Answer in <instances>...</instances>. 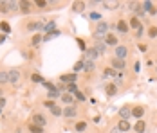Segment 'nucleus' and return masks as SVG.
<instances>
[{"mask_svg": "<svg viewBox=\"0 0 157 133\" xmlns=\"http://www.w3.org/2000/svg\"><path fill=\"white\" fill-rule=\"evenodd\" d=\"M20 77H22V72H20L18 68H11V70H7V83H11V85H18V83H20Z\"/></svg>", "mask_w": 157, "mask_h": 133, "instance_id": "obj_1", "label": "nucleus"}, {"mask_svg": "<svg viewBox=\"0 0 157 133\" xmlns=\"http://www.w3.org/2000/svg\"><path fill=\"white\" fill-rule=\"evenodd\" d=\"M125 67H126L125 59H117V58L110 59V68H114L116 72H117V70H125Z\"/></svg>", "mask_w": 157, "mask_h": 133, "instance_id": "obj_2", "label": "nucleus"}, {"mask_svg": "<svg viewBox=\"0 0 157 133\" xmlns=\"http://www.w3.org/2000/svg\"><path fill=\"white\" fill-rule=\"evenodd\" d=\"M33 124H36V126H40V128H44L45 124H47V119H45V115L44 113H34L31 119Z\"/></svg>", "mask_w": 157, "mask_h": 133, "instance_id": "obj_3", "label": "nucleus"}, {"mask_svg": "<svg viewBox=\"0 0 157 133\" xmlns=\"http://www.w3.org/2000/svg\"><path fill=\"white\" fill-rule=\"evenodd\" d=\"M62 115L65 119H74L76 115H78V110H76V106H65Z\"/></svg>", "mask_w": 157, "mask_h": 133, "instance_id": "obj_4", "label": "nucleus"}, {"mask_svg": "<svg viewBox=\"0 0 157 133\" xmlns=\"http://www.w3.org/2000/svg\"><path fill=\"white\" fill-rule=\"evenodd\" d=\"M105 45L107 47H117V36L116 34H112V32H107V36H105Z\"/></svg>", "mask_w": 157, "mask_h": 133, "instance_id": "obj_5", "label": "nucleus"}, {"mask_svg": "<svg viewBox=\"0 0 157 133\" xmlns=\"http://www.w3.org/2000/svg\"><path fill=\"white\" fill-rule=\"evenodd\" d=\"M126 54H128V47H125V45H117V47H116V56H114V58L125 59Z\"/></svg>", "mask_w": 157, "mask_h": 133, "instance_id": "obj_6", "label": "nucleus"}, {"mask_svg": "<svg viewBox=\"0 0 157 133\" xmlns=\"http://www.w3.org/2000/svg\"><path fill=\"white\" fill-rule=\"evenodd\" d=\"M76 79H78V76L74 74V72H71V74H62V76H60V81H62V83H67V85H71V83H76Z\"/></svg>", "mask_w": 157, "mask_h": 133, "instance_id": "obj_7", "label": "nucleus"}, {"mask_svg": "<svg viewBox=\"0 0 157 133\" xmlns=\"http://www.w3.org/2000/svg\"><path fill=\"white\" fill-rule=\"evenodd\" d=\"M130 115H132V108H130L128 104H125V106H121V108H119V117H121V119L128 120Z\"/></svg>", "mask_w": 157, "mask_h": 133, "instance_id": "obj_8", "label": "nucleus"}, {"mask_svg": "<svg viewBox=\"0 0 157 133\" xmlns=\"http://www.w3.org/2000/svg\"><path fill=\"white\" fill-rule=\"evenodd\" d=\"M130 128H132V126H130V120L121 119V120L117 122V130H119L121 133H128V131H130Z\"/></svg>", "mask_w": 157, "mask_h": 133, "instance_id": "obj_9", "label": "nucleus"}, {"mask_svg": "<svg viewBox=\"0 0 157 133\" xmlns=\"http://www.w3.org/2000/svg\"><path fill=\"white\" fill-rule=\"evenodd\" d=\"M116 29L119 31V32H123V34H126V32L130 31V27H128V22H126V20H117Z\"/></svg>", "mask_w": 157, "mask_h": 133, "instance_id": "obj_10", "label": "nucleus"}, {"mask_svg": "<svg viewBox=\"0 0 157 133\" xmlns=\"http://www.w3.org/2000/svg\"><path fill=\"white\" fill-rule=\"evenodd\" d=\"M105 94H107L109 97H114V95L117 94V85H116V83H109V85L105 87Z\"/></svg>", "mask_w": 157, "mask_h": 133, "instance_id": "obj_11", "label": "nucleus"}, {"mask_svg": "<svg viewBox=\"0 0 157 133\" xmlns=\"http://www.w3.org/2000/svg\"><path fill=\"white\" fill-rule=\"evenodd\" d=\"M62 103L67 104V106H76V103H74V95H72V94H63Z\"/></svg>", "mask_w": 157, "mask_h": 133, "instance_id": "obj_12", "label": "nucleus"}, {"mask_svg": "<svg viewBox=\"0 0 157 133\" xmlns=\"http://www.w3.org/2000/svg\"><path fill=\"white\" fill-rule=\"evenodd\" d=\"M134 131L136 133H144L146 131V122H144L143 119H139V120L134 124Z\"/></svg>", "mask_w": 157, "mask_h": 133, "instance_id": "obj_13", "label": "nucleus"}, {"mask_svg": "<svg viewBox=\"0 0 157 133\" xmlns=\"http://www.w3.org/2000/svg\"><path fill=\"white\" fill-rule=\"evenodd\" d=\"M144 115V106H134L132 108V117H136L137 120Z\"/></svg>", "mask_w": 157, "mask_h": 133, "instance_id": "obj_14", "label": "nucleus"}, {"mask_svg": "<svg viewBox=\"0 0 157 133\" xmlns=\"http://www.w3.org/2000/svg\"><path fill=\"white\" fill-rule=\"evenodd\" d=\"M83 70H85L87 74H92V72L96 70V63H94V61L85 59V63H83Z\"/></svg>", "mask_w": 157, "mask_h": 133, "instance_id": "obj_15", "label": "nucleus"}, {"mask_svg": "<svg viewBox=\"0 0 157 133\" xmlns=\"http://www.w3.org/2000/svg\"><path fill=\"white\" fill-rule=\"evenodd\" d=\"M94 50L101 56V54H105L107 52V45H105V42H94Z\"/></svg>", "mask_w": 157, "mask_h": 133, "instance_id": "obj_16", "label": "nucleus"}, {"mask_svg": "<svg viewBox=\"0 0 157 133\" xmlns=\"http://www.w3.org/2000/svg\"><path fill=\"white\" fill-rule=\"evenodd\" d=\"M143 24H141V20H139V18H137V16H132V18H130V24H128V27H130V29H139V27H141Z\"/></svg>", "mask_w": 157, "mask_h": 133, "instance_id": "obj_17", "label": "nucleus"}, {"mask_svg": "<svg viewBox=\"0 0 157 133\" xmlns=\"http://www.w3.org/2000/svg\"><path fill=\"white\" fill-rule=\"evenodd\" d=\"M31 2H27V0H22V2H18V9L20 11H24V13H29V9H31Z\"/></svg>", "mask_w": 157, "mask_h": 133, "instance_id": "obj_18", "label": "nucleus"}, {"mask_svg": "<svg viewBox=\"0 0 157 133\" xmlns=\"http://www.w3.org/2000/svg\"><path fill=\"white\" fill-rule=\"evenodd\" d=\"M85 56H87V59H89V61H96V58H98L99 54L96 52L94 47H92V49H87V50H85Z\"/></svg>", "mask_w": 157, "mask_h": 133, "instance_id": "obj_19", "label": "nucleus"}, {"mask_svg": "<svg viewBox=\"0 0 157 133\" xmlns=\"http://www.w3.org/2000/svg\"><path fill=\"white\" fill-rule=\"evenodd\" d=\"M85 6H87L85 2H74V4H72V11H74V13H81V11L85 9Z\"/></svg>", "mask_w": 157, "mask_h": 133, "instance_id": "obj_20", "label": "nucleus"}, {"mask_svg": "<svg viewBox=\"0 0 157 133\" xmlns=\"http://www.w3.org/2000/svg\"><path fill=\"white\" fill-rule=\"evenodd\" d=\"M54 27H56V22H54V20H51V22H47V24H45L44 32H45V34H49V32H52V31H54Z\"/></svg>", "mask_w": 157, "mask_h": 133, "instance_id": "obj_21", "label": "nucleus"}, {"mask_svg": "<svg viewBox=\"0 0 157 133\" xmlns=\"http://www.w3.org/2000/svg\"><path fill=\"white\" fill-rule=\"evenodd\" d=\"M74 130L78 133H83L85 130H87V122L85 120H79V122H76V126H74Z\"/></svg>", "mask_w": 157, "mask_h": 133, "instance_id": "obj_22", "label": "nucleus"}, {"mask_svg": "<svg viewBox=\"0 0 157 133\" xmlns=\"http://www.w3.org/2000/svg\"><path fill=\"white\" fill-rule=\"evenodd\" d=\"M60 34H62V31L58 29H54L52 31V32H49V34H45V36H44V42H47V40H52V38H56V36H60Z\"/></svg>", "mask_w": 157, "mask_h": 133, "instance_id": "obj_23", "label": "nucleus"}, {"mask_svg": "<svg viewBox=\"0 0 157 133\" xmlns=\"http://www.w3.org/2000/svg\"><path fill=\"white\" fill-rule=\"evenodd\" d=\"M27 128H29L31 133H44V128H40V126H36V124H33V122L27 124Z\"/></svg>", "mask_w": 157, "mask_h": 133, "instance_id": "obj_24", "label": "nucleus"}, {"mask_svg": "<svg viewBox=\"0 0 157 133\" xmlns=\"http://www.w3.org/2000/svg\"><path fill=\"white\" fill-rule=\"evenodd\" d=\"M107 9H117L119 7V2H101Z\"/></svg>", "mask_w": 157, "mask_h": 133, "instance_id": "obj_25", "label": "nucleus"}, {"mask_svg": "<svg viewBox=\"0 0 157 133\" xmlns=\"http://www.w3.org/2000/svg\"><path fill=\"white\" fill-rule=\"evenodd\" d=\"M42 40H44V36L42 34H36V36H33V40H31V43L36 47V45H40L42 43Z\"/></svg>", "mask_w": 157, "mask_h": 133, "instance_id": "obj_26", "label": "nucleus"}, {"mask_svg": "<svg viewBox=\"0 0 157 133\" xmlns=\"http://www.w3.org/2000/svg\"><path fill=\"white\" fill-rule=\"evenodd\" d=\"M47 97H49V101H52V99L60 97V90L56 88V90H52V92H49V94H47Z\"/></svg>", "mask_w": 157, "mask_h": 133, "instance_id": "obj_27", "label": "nucleus"}, {"mask_svg": "<svg viewBox=\"0 0 157 133\" xmlns=\"http://www.w3.org/2000/svg\"><path fill=\"white\" fill-rule=\"evenodd\" d=\"M51 113L54 115V117H60L63 113V108H58V106H54V108H51Z\"/></svg>", "mask_w": 157, "mask_h": 133, "instance_id": "obj_28", "label": "nucleus"}, {"mask_svg": "<svg viewBox=\"0 0 157 133\" xmlns=\"http://www.w3.org/2000/svg\"><path fill=\"white\" fill-rule=\"evenodd\" d=\"M0 13H9V6H7V2H6V0H2V2H0Z\"/></svg>", "mask_w": 157, "mask_h": 133, "instance_id": "obj_29", "label": "nucleus"}, {"mask_svg": "<svg viewBox=\"0 0 157 133\" xmlns=\"http://www.w3.org/2000/svg\"><path fill=\"white\" fill-rule=\"evenodd\" d=\"M6 83H7V72L0 70V87H2V85H6Z\"/></svg>", "mask_w": 157, "mask_h": 133, "instance_id": "obj_30", "label": "nucleus"}, {"mask_svg": "<svg viewBox=\"0 0 157 133\" xmlns=\"http://www.w3.org/2000/svg\"><path fill=\"white\" fill-rule=\"evenodd\" d=\"M148 36H150V38H157V27L155 25L148 27Z\"/></svg>", "mask_w": 157, "mask_h": 133, "instance_id": "obj_31", "label": "nucleus"}, {"mask_svg": "<svg viewBox=\"0 0 157 133\" xmlns=\"http://www.w3.org/2000/svg\"><path fill=\"white\" fill-rule=\"evenodd\" d=\"M7 6H9V13L18 11V2H7Z\"/></svg>", "mask_w": 157, "mask_h": 133, "instance_id": "obj_32", "label": "nucleus"}, {"mask_svg": "<svg viewBox=\"0 0 157 133\" xmlns=\"http://www.w3.org/2000/svg\"><path fill=\"white\" fill-rule=\"evenodd\" d=\"M105 76H107V77H112V79H116L117 72H116L114 68H107V70H105Z\"/></svg>", "mask_w": 157, "mask_h": 133, "instance_id": "obj_33", "label": "nucleus"}, {"mask_svg": "<svg viewBox=\"0 0 157 133\" xmlns=\"http://www.w3.org/2000/svg\"><path fill=\"white\" fill-rule=\"evenodd\" d=\"M31 81H33V83H44V77H42L40 74H33L31 76Z\"/></svg>", "mask_w": 157, "mask_h": 133, "instance_id": "obj_34", "label": "nucleus"}, {"mask_svg": "<svg viewBox=\"0 0 157 133\" xmlns=\"http://www.w3.org/2000/svg\"><path fill=\"white\" fill-rule=\"evenodd\" d=\"M83 63H85V59H79V61H76V65H74V74H76L78 70H81V68H83Z\"/></svg>", "mask_w": 157, "mask_h": 133, "instance_id": "obj_35", "label": "nucleus"}, {"mask_svg": "<svg viewBox=\"0 0 157 133\" xmlns=\"http://www.w3.org/2000/svg\"><path fill=\"white\" fill-rule=\"evenodd\" d=\"M38 29V20L36 22H29L27 24V31H36Z\"/></svg>", "mask_w": 157, "mask_h": 133, "instance_id": "obj_36", "label": "nucleus"}, {"mask_svg": "<svg viewBox=\"0 0 157 133\" xmlns=\"http://www.w3.org/2000/svg\"><path fill=\"white\" fill-rule=\"evenodd\" d=\"M0 29L4 31V32H9L11 27H9V24H7V22H0Z\"/></svg>", "mask_w": 157, "mask_h": 133, "instance_id": "obj_37", "label": "nucleus"}, {"mask_svg": "<svg viewBox=\"0 0 157 133\" xmlns=\"http://www.w3.org/2000/svg\"><path fill=\"white\" fill-rule=\"evenodd\" d=\"M72 95H74V99H78V101H85V99H87V97H85V95H83V92H76V94H72Z\"/></svg>", "mask_w": 157, "mask_h": 133, "instance_id": "obj_38", "label": "nucleus"}, {"mask_svg": "<svg viewBox=\"0 0 157 133\" xmlns=\"http://www.w3.org/2000/svg\"><path fill=\"white\" fill-rule=\"evenodd\" d=\"M47 4H49V2H45V0H36V2H34V6H38L40 9H44V7H47Z\"/></svg>", "mask_w": 157, "mask_h": 133, "instance_id": "obj_39", "label": "nucleus"}, {"mask_svg": "<svg viewBox=\"0 0 157 133\" xmlns=\"http://www.w3.org/2000/svg\"><path fill=\"white\" fill-rule=\"evenodd\" d=\"M136 13H137V18H141V16H144V15H146V11L143 9V6H141V4H139V7L136 9Z\"/></svg>", "mask_w": 157, "mask_h": 133, "instance_id": "obj_40", "label": "nucleus"}, {"mask_svg": "<svg viewBox=\"0 0 157 133\" xmlns=\"http://www.w3.org/2000/svg\"><path fill=\"white\" fill-rule=\"evenodd\" d=\"M44 87H45V88H47L49 92H52V90H56V87H54V85H52L51 81H44Z\"/></svg>", "mask_w": 157, "mask_h": 133, "instance_id": "obj_41", "label": "nucleus"}, {"mask_svg": "<svg viewBox=\"0 0 157 133\" xmlns=\"http://www.w3.org/2000/svg\"><path fill=\"white\" fill-rule=\"evenodd\" d=\"M137 7H139V2H128V9L130 11H136Z\"/></svg>", "mask_w": 157, "mask_h": 133, "instance_id": "obj_42", "label": "nucleus"}, {"mask_svg": "<svg viewBox=\"0 0 157 133\" xmlns=\"http://www.w3.org/2000/svg\"><path fill=\"white\" fill-rule=\"evenodd\" d=\"M76 42H78V45H79V50H83V52H85V50H87V47H85V42H83L81 38H78Z\"/></svg>", "mask_w": 157, "mask_h": 133, "instance_id": "obj_43", "label": "nucleus"}, {"mask_svg": "<svg viewBox=\"0 0 157 133\" xmlns=\"http://www.w3.org/2000/svg\"><path fill=\"white\" fill-rule=\"evenodd\" d=\"M143 34H144V27H143V25H141V27H139V29L136 31V36H137V38H141Z\"/></svg>", "mask_w": 157, "mask_h": 133, "instance_id": "obj_44", "label": "nucleus"}, {"mask_svg": "<svg viewBox=\"0 0 157 133\" xmlns=\"http://www.w3.org/2000/svg\"><path fill=\"white\" fill-rule=\"evenodd\" d=\"M44 104H45L47 108H54V106H56V104H54V101H49V99H47V101H45Z\"/></svg>", "mask_w": 157, "mask_h": 133, "instance_id": "obj_45", "label": "nucleus"}, {"mask_svg": "<svg viewBox=\"0 0 157 133\" xmlns=\"http://www.w3.org/2000/svg\"><path fill=\"white\" fill-rule=\"evenodd\" d=\"M137 47H139V50H141V52H146V50H148V45H143V43H139Z\"/></svg>", "mask_w": 157, "mask_h": 133, "instance_id": "obj_46", "label": "nucleus"}, {"mask_svg": "<svg viewBox=\"0 0 157 133\" xmlns=\"http://www.w3.org/2000/svg\"><path fill=\"white\" fill-rule=\"evenodd\" d=\"M134 70H136V72H139V70H141V63H139V61H136V65H134Z\"/></svg>", "mask_w": 157, "mask_h": 133, "instance_id": "obj_47", "label": "nucleus"}, {"mask_svg": "<svg viewBox=\"0 0 157 133\" xmlns=\"http://www.w3.org/2000/svg\"><path fill=\"white\" fill-rule=\"evenodd\" d=\"M90 18H92V20H101V16L98 15V13H92V15H90Z\"/></svg>", "mask_w": 157, "mask_h": 133, "instance_id": "obj_48", "label": "nucleus"}, {"mask_svg": "<svg viewBox=\"0 0 157 133\" xmlns=\"http://www.w3.org/2000/svg\"><path fill=\"white\" fill-rule=\"evenodd\" d=\"M4 106H6V99L0 97V110H4Z\"/></svg>", "mask_w": 157, "mask_h": 133, "instance_id": "obj_49", "label": "nucleus"}, {"mask_svg": "<svg viewBox=\"0 0 157 133\" xmlns=\"http://www.w3.org/2000/svg\"><path fill=\"white\" fill-rule=\"evenodd\" d=\"M6 42V36H0V43H4Z\"/></svg>", "mask_w": 157, "mask_h": 133, "instance_id": "obj_50", "label": "nucleus"}, {"mask_svg": "<svg viewBox=\"0 0 157 133\" xmlns=\"http://www.w3.org/2000/svg\"><path fill=\"white\" fill-rule=\"evenodd\" d=\"M112 133H119V130H117V128H114V130H112Z\"/></svg>", "mask_w": 157, "mask_h": 133, "instance_id": "obj_51", "label": "nucleus"}, {"mask_svg": "<svg viewBox=\"0 0 157 133\" xmlns=\"http://www.w3.org/2000/svg\"><path fill=\"white\" fill-rule=\"evenodd\" d=\"M2 94H4V90H2V87H0V97H2Z\"/></svg>", "mask_w": 157, "mask_h": 133, "instance_id": "obj_52", "label": "nucleus"}, {"mask_svg": "<svg viewBox=\"0 0 157 133\" xmlns=\"http://www.w3.org/2000/svg\"><path fill=\"white\" fill-rule=\"evenodd\" d=\"M0 113H2V110H0Z\"/></svg>", "mask_w": 157, "mask_h": 133, "instance_id": "obj_53", "label": "nucleus"}, {"mask_svg": "<svg viewBox=\"0 0 157 133\" xmlns=\"http://www.w3.org/2000/svg\"><path fill=\"white\" fill-rule=\"evenodd\" d=\"M155 70H157V68H155Z\"/></svg>", "mask_w": 157, "mask_h": 133, "instance_id": "obj_54", "label": "nucleus"}]
</instances>
